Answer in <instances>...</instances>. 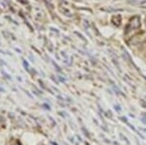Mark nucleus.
I'll use <instances>...</instances> for the list:
<instances>
[{
    "instance_id": "obj_1",
    "label": "nucleus",
    "mask_w": 146,
    "mask_h": 145,
    "mask_svg": "<svg viewBox=\"0 0 146 145\" xmlns=\"http://www.w3.org/2000/svg\"><path fill=\"white\" fill-rule=\"evenodd\" d=\"M129 30H135L140 27V18L138 16H135L129 20V25H128Z\"/></svg>"
},
{
    "instance_id": "obj_2",
    "label": "nucleus",
    "mask_w": 146,
    "mask_h": 145,
    "mask_svg": "<svg viewBox=\"0 0 146 145\" xmlns=\"http://www.w3.org/2000/svg\"><path fill=\"white\" fill-rule=\"evenodd\" d=\"M138 6L142 7V8H146V0H143V1H140L137 3Z\"/></svg>"
}]
</instances>
